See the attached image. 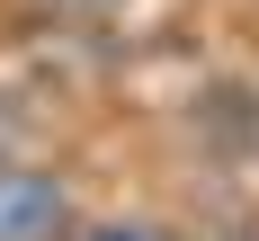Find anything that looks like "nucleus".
<instances>
[{"label":"nucleus","mask_w":259,"mask_h":241,"mask_svg":"<svg viewBox=\"0 0 259 241\" xmlns=\"http://www.w3.org/2000/svg\"><path fill=\"white\" fill-rule=\"evenodd\" d=\"M72 241H179L170 223H152V214H80Z\"/></svg>","instance_id":"nucleus-2"},{"label":"nucleus","mask_w":259,"mask_h":241,"mask_svg":"<svg viewBox=\"0 0 259 241\" xmlns=\"http://www.w3.org/2000/svg\"><path fill=\"white\" fill-rule=\"evenodd\" d=\"M80 206L54 161H0V241H72Z\"/></svg>","instance_id":"nucleus-1"}]
</instances>
